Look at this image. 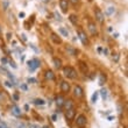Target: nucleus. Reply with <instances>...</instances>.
I'll list each match as a JSON object with an SVG mask.
<instances>
[{"mask_svg":"<svg viewBox=\"0 0 128 128\" xmlns=\"http://www.w3.org/2000/svg\"><path fill=\"white\" fill-rule=\"evenodd\" d=\"M69 1H71L72 4H74V5H76V4H77L78 1H79V0H69Z\"/></svg>","mask_w":128,"mask_h":128,"instance_id":"30","label":"nucleus"},{"mask_svg":"<svg viewBox=\"0 0 128 128\" xmlns=\"http://www.w3.org/2000/svg\"><path fill=\"white\" fill-rule=\"evenodd\" d=\"M38 60H33V61H30L29 63H28V65H29V69L30 70H35L37 66H38Z\"/></svg>","mask_w":128,"mask_h":128,"instance_id":"12","label":"nucleus"},{"mask_svg":"<svg viewBox=\"0 0 128 128\" xmlns=\"http://www.w3.org/2000/svg\"><path fill=\"white\" fill-rule=\"evenodd\" d=\"M94 15H96V19H97L99 22H102V21H104V18H105L104 13H102L99 8H97V7H96V10H94Z\"/></svg>","mask_w":128,"mask_h":128,"instance_id":"4","label":"nucleus"},{"mask_svg":"<svg viewBox=\"0 0 128 128\" xmlns=\"http://www.w3.org/2000/svg\"><path fill=\"white\" fill-rule=\"evenodd\" d=\"M100 93H101V97H102V99H106V98H107V90H106V88H102V90H101L100 91Z\"/></svg>","mask_w":128,"mask_h":128,"instance_id":"21","label":"nucleus"},{"mask_svg":"<svg viewBox=\"0 0 128 128\" xmlns=\"http://www.w3.org/2000/svg\"><path fill=\"white\" fill-rule=\"evenodd\" d=\"M12 114H13L14 116H20L21 115V110L16 105H13V106H12Z\"/></svg>","mask_w":128,"mask_h":128,"instance_id":"10","label":"nucleus"},{"mask_svg":"<svg viewBox=\"0 0 128 128\" xmlns=\"http://www.w3.org/2000/svg\"><path fill=\"white\" fill-rule=\"evenodd\" d=\"M27 82H28V83H33V84H34V83H36V79H35V78H28Z\"/></svg>","mask_w":128,"mask_h":128,"instance_id":"26","label":"nucleus"},{"mask_svg":"<svg viewBox=\"0 0 128 128\" xmlns=\"http://www.w3.org/2000/svg\"><path fill=\"white\" fill-rule=\"evenodd\" d=\"M34 104L35 105H44V100H42V99H35V100H34Z\"/></svg>","mask_w":128,"mask_h":128,"instance_id":"23","label":"nucleus"},{"mask_svg":"<svg viewBox=\"0 0 128 128\" xmlns=\"http://www.w3.org/2000/svg\"><path fill=\"white\" fill-rule=\"evenodd\" d=\"M0 128H7V127L4 125V124H1V122H0Z\"/></svg>","mask_w":128,"mask_h":128,"instance_id":"31","label":"nucleus"},{"mask_svg":"<svg viewBox=\"0 0 128 128\" xmlns=\"http://www.w3.org/2000/svg\"><path fill=\"white\" fill-rule=\"evenodd\" d=\"M0 33H1V27H0Z\"/></svg>","mask_w":128,"mask_h":128,"instance_id":"35","label":"nucleus"},{"mask_svg":"<svg viewBox=\"0 0 128 128\" xmlns=\"http://www.w3.org/2000/svg\"><path fill=\"white\" fill-rule=\"evenodd\" d=\"M46 78H47V79H50V80H52V79L55 78L54 72H52L51 70H47V71H46Z\"/></svg>","mask_w":128,"mask_h":128,"instance_id":"15","label":"nucleus"},{"mask_svg":"<svg viewBox=\"0 0 128 128\" xmlns=\"http://www.w3.org/2000/svg\"><path fill=\"white\" fill-rule=\"evenodd\" d=\"M55 16H56V19H57V20H60L61 21L62 20V18H61V15H60V14L57 13V12H55Z\"/></svg>","mask_w":128,"mask_h":128,"instance_id":"27","label":"nucleus"},{"mask_svg":"<svg viewBox=\"0 0 128 128\" xmlns=\"http://www.w3.org/2000/svg\"><path fill=\"white\" fill-rule=\"evenodd\" d=\"M19 128H27V126L24 125V122H21V124H19Z\"/></svg>","mask_w":128,"mask_h":128,"instance_id":"28","label":"nucleus"},{"mask_svg":"<svg viewBox=\"0 0 128 128\" xmlns=\"http://www.w3.org/2000/svg\"><path fill=\"white\" fill-rule=\"evenodd\" d=\"M74 114H76V112H74V107L69 108V110H66V112H65V118H66L68 120H74Z\"/></svg>","mask_w":128,"mask_h":128,"instance_id":"5","label":"nucleus"},{"mask_svg":"<svg viewBox=\"0 0 128 128\" xmlns=\"http://www.w3.org/2000/svg\"><path fill=\"white\" fill-rule=\"evenodd\" d=\"M52 62H54V65H55V68H56V69H61V68H62V61L60 60V58L55 57L54 60H52Z\"/></svg>","mask_w":128,"mask_h":128,"instance_id":"14","label":"nucleus"},{"mask_svg":"<svg viewBox=\"0 0 128 128\" xmlns=\"http://www.w3.org/2000/svg\"><path fill=\"white\" fill-rule=\"evenodd\" d=\"M74 97H77V98L84 97V90L82 88V86L77 85V86H74Z\"/></svg>","mask_w":128,"mask_h":128,"instance_id":"3","label":"nucleus"},{"mask_svg":"<svg viewBox=\"0 0 128 128\" xmlns=\"http://www.w3.org/2000/svg\"><path fill=\"white\" fill-rule=\"evenodd\" d=\"M21 88H22V90H27V86H26V85H22V86H21Z\"/></svg>","mask_w":128,"mask_h":128,"instance_id":"32","label":"nucleus"},{"mask_svg":"<svg viewBox=\"0 0 128 128\" xmlns=\"http://www.w3.org/2000/svg\"><path fill=\"white\" fill-rule=\"evenodd\" d=\"M61 90H62V92H64V93H68V92L70 91V84H69L68 82L63 80L61 83Z\"/></svg>","mask_w":128,"mask_h":128,"instance_id":"8","label":"nucleus"},{"mask_svg":"<svg viewBox=\"0 0 128 128\" xmlns=\"http://www.w3.org/2000/svg\"><path fill=\"white\" fill-rule=\"evenodd\" d=\"M19 16H20V18H24V13H20V14H19Z\"/></svg>","mask_w":128,"mask_h":128,"instance_id":"33","label":"nucleus"},{"mask_svg":"<svg viewBox=\"0 0 128 128\" xmlns=\"http://www.w3.org/2000/svg\"><path fill=\"white\" fill-rule=\"evenodd\" d=\"M114 12H115L114 7H108L107 10H106V12H105V14H106V15H112Z\"/></svg>","mask_w":128,"mask_h":128,"instance_id":"19","label":"nucleus"},{"mask_svg":"<svg viewBox=\"0 0 128 128\" xmlns=\"http://www.w3.org/2000/svg\"><path fill=\"white\" fill-rule=\"evenodd\" d=\"M50 38L54 41V43H56V44H61V43H62V38L58 36L56 33H51Z\"/></svg>","mask_w":128,"mask_h":128,"instance_id":"9","label":"nucleus"},{"mask_svg":"<svg viewBox=\"0 0 128 128\" xmlns=\"http://www.w3.org/2000/svg\"><path fill=\"white\" fill-rule=\"evenodd\" d=\"M66 51H68V52H70L72 56H76V55H77V51L74 50V48H71V47H68L66 48Z\"/></svg>","mask_w":128,"mask_h":128,"instance_id":"20","label":"nucleus"},{"mask_svg":"<svg viewBox=\"0 0 128 128\" xmlns=\"http://www.w3.org/2000/svg\"><path fill=\"white\" fill-rule=\"evenodd\" d=\"M70 20H71V22H72V24H77V18H76V15H74V14H72V15H70Z\"/></svg>","mask_w":128,"mask_h":128,"instance_id":"25","label":"nucleus"},{"mask_svg":"<svg viewBox=\"0 0 128 128\" xmlns=\"http://www.w3.org/2000/svg\"><path fill=\"white\" fill-rule=\"evenodd\" d=\"M105 80H106V77L104 74H100V77H99V85H104Z\"/></svg>","mask_w":128,"mask_h":128,"instance_id":"22","label":"nucleus"},{"mask_svg":"<svg viewBox=\"0 0 128 128\" xmlns=\"http://www.w3.org/2000/svg\"><path fill=\"white\" fill-rule=\"evenodd\" d=\"M60 7L62 8V12L66 13L69 8V0H60Z\"/></svg>","mask_w":128,"mask_h":128,"instance_id":"6","label":"nucleus"},{"mask_svg":"<svg viewBox=\"0 0 128 128\" xmlns=\"http://www.w3.org/2000/svg\"><path fill=\"white\" fill-rule=\"evenodd\" d=\"M64 76L69 79H76L77 78V71L74 70L72 66H64L63 68Z\"/></svg>","mask_w":128,"mask_h":128,"instance_id":"1","label":"nucleus"},{"mask_svg":"<svg viewBox=\"0 0 128 128\" xmlns=\"http://www.w3.org/2000/svg\"><path fill=\"white\" fill-rule=\"evenodd\" d=\"M7 62H8V61H7V58H1V63H4V64H6V63H7Z\"/></svg>","mask_w":128,"mask_h":128,"instance_id":"29","label":"nucleus"},{"mask_svg":"<svg viewBox=\"0 0 128 128\" xmlns=\"http://www.w3.org/2000/svg\"><path fill=\"white\" fill-rule=\"evenodd\" d=\"M78 35H79V38H80L82 43L84 44V46H88V37H86V35H85L84 32L79 30V32H78Z\"/></svg>","mask_w":128,"mask_h":128,"instance_id":"7","label":"nucleus"},{"mask_svg":"<svg viewBox=\"0 0 128 128\" xmlns=\"http://www.w3.org/2000/svg\"><path fill=\"white\" fill-rule=\"evenodd\" d=\"M64 99H63V97H61V96H60V97H57V99H56V104H57V106H60V107H61V106H63V104H64Z\"/></svg>","mask_w":128,"mask_h":128,"instance_id":"16","label":"nucleus"},{"mask_svg":"<svg viewBox=\"0 0 128 128\" xmlns=\"http://www.w3.org/2000/svg\"><path fill=\"white\" fill-rule=\"evenodd\" d=\"M58 32L62 34V36H66V37L69 36V33H68V30H66V29H65L64 27H61L60 29H58Z\"/></svg>","mask_w":128,"mask_h":128,"instance_id":"17","label":"nucleus"},{"mask_svg":"<svg viewBox=\"0 0 128 128\" xmlns=\"http://www.w3.org/2000/svg\"><path fill=\"white\" fill-rule=\"evenodd\" d=\"M79 68H80V70H82V72H83V74H86L88 72V65H86V63H84L83 61H79Z\"/></svg>","mask_w":128,"mask_h":128,"instance_id":"11","label":"nucleus"},{"mask_svg":"<svg viewBox=\"0 0 128 128\" xmlns=\"http://www.w3.org/2000/svg\"><path fill=\"white\" fill-rule=\"evenodd\" d=\"M104 54H105V55L108 54V50H107V49H104Z\"/></svg>","mask_w":128,"mask_h":128,"instance_id":"34","label":"nucleus"},{"mask_svg":"<svg viewBox=\"0 0 128 128\" xmlns=\"http://www.w3.org/2000/svg\"><path fill=\"white\" fill-rule=\"evenodd\" d=\"M88 30L92 35H96L97 34V27H96V24L93 22H88Z\"/></svg>","mask_w":128,"mask_h":128,"instance_id":"13","label":"nucleus"},{"mask_svg":"<svg viewBox=\"0 0 128 128\" xmlns=\"http://www.w3.org/2000/svg\"><path fill=\"white\" fill-rule=\"evenodd\" d=\"M98 96H99V92H94L93 96H92V102H96L98 99Z\"/></svg>","mask_w":128,"mask_h":128,"instance_id":"24","label":"nucleus"},{"mask_svg":"<svg viewBox=\"0 0 128 128\" xmlns=\"http://www.w3.org/2000/svg\"><path fill=\"white\" fill-rule=\"evenodd\" d=\"M63 105L65 106V108H66V110H69V108H72V100H65Z\"/></svg>","mask_w":128,"mask_h":128,"instance_id":"18","label":"nucleus"},{"mask_svg":"<svg viewBox=\"0 0 128 128\" xmlns=\"http://www.w3.org/2000/svg\"><path fill=\"white\" fill-rule=\"evenodd\" d=\"M86 122H88V119L84 114H80L77 116V120H76V125L78 126L79 128H83L86 126Z\"/></svg>","mask_w":128,"mask_h":128,"instance_id":"2","label":"nucleus"}]
</instances>
